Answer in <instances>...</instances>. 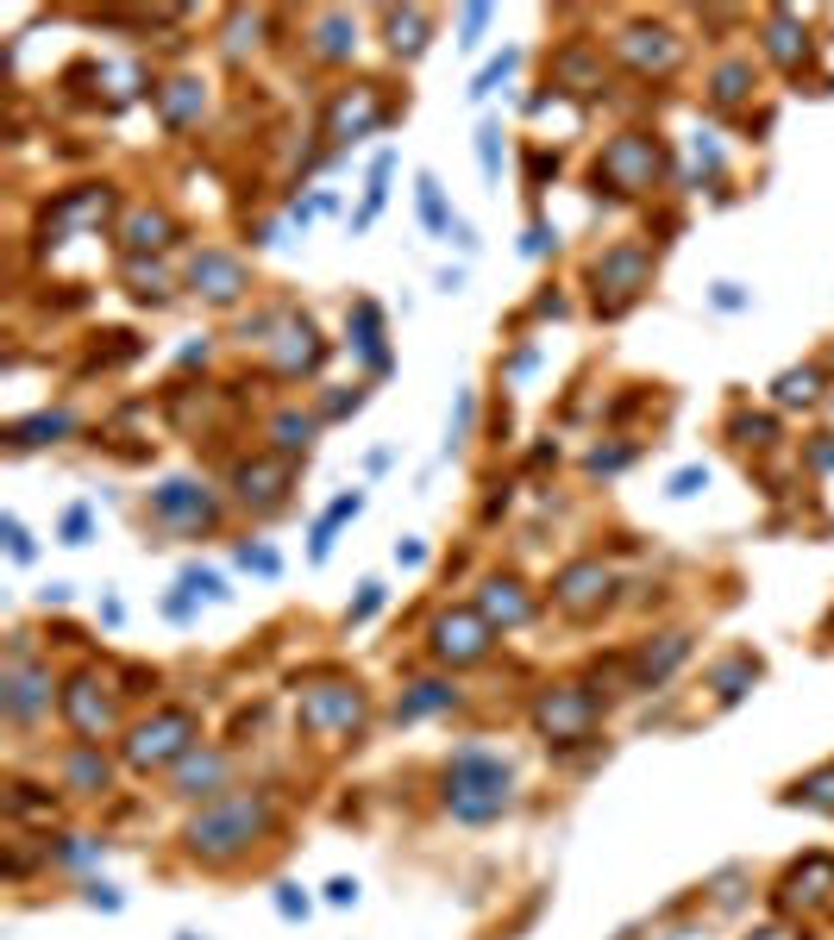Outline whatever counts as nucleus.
<instances>
[{
    "mask_svg": "<svg viewBox=\"0 0 834 940\" xmlns=\"http://www.w3.org/2000/svg\"><path fill=\"white\" fill-rule=\"evenodd\" d=\"M358 508H365V496L351 489V496H339V501L327 508V515L314 520V558H327V552H332V534H339V520H351Z\"/></svg>",
    "mask_w": 834,
    "mask_h": 940,
    "instance_id": "bb28decb",
    "label": "nucleus"
},
{
    "mask_svg": "<svg viewBox=\"0 0 834 940\" xmlns=\"http://www.w3.org/2000/svg\"><path fill=\"white\" fill-rule=\"evenodd\" d=\"M377 609H383V583H365V595L351 602V614H346V621H370Z\"/></svg>",
    "mask_w": 834,
    "mask_h": 940,
    "instance_id": "a19ab883",
    "label": "nucleus"
},
{
    "mask_svg": "<svg viewBox=\"0 0 834 940\" xmlns=\"http://www.w3.org/2000/svg\"><path fill=\"white\" fill-rule=\"evenodd\" d=\"M194 107H201V88H194V82H170V95H163V119H170V126H182Z\"/></svg>",
    "mask_w": 834,
    "mask_h": 940,
    "instance_id": "2f4dec72",
    "label": "nucleus"
},
{
    "mask_svg": "<svg viewBox=\"0 0 834 940\" xmlns=\"http://www.w3.org/2000/svg\"><path fill=\"white\" fill-rule=\"evenodd\" d=\"M684 658H690V634H659V646H646L641 665H634V690H653L665 677L678 672Z\"/></svg>",
    "mask_w": 834,
    "mask_h": 940,
    "instance_id": "dca6fc26",
    "label": "nucleus"
},
{
    "mask_svg": "<svg viewBox=\"0 0 834 940\" xmlns=\"http://www.w3.org/2000/svg\"><path fill=\"white\" fill-rule=\"evenodd\" d=\"M753 940H803V934H791V928H759Z\"/></svg>",
    "mask_w": 834,
    "mask_h": 940,
    "instance_id": "603ef678",
    "label": "nucleus"
},
{
    "mask_svg": "<svg viewBox=\"0 0 834 940\" xmlns=\"http://www.w3.org/2000/svg\"><path fill=\"white\" fill-rule=\"evenodd\" d=\"M63 546H88V508H70V515H63Z\"/></svg>",
    "mask_w": 834,
    "mask_h": 940,
    "instance_id": "ea45409f",
    "label": "nucleus"
},
{
    "mask_svg": "<svg viewBox=\"0 0 834 940\" xmlns=\"http://www.w3.org/2000/svg\"><path fill=\"white\" fill-rule=\"evenodd\" d=\"M458 703V690H452L446 677H421V684H408V696L395 703V721H427V715L452 709Z\"/></svg>",
    "mask_w": 834,
    "mask_h": 940,
    "instance_id": "6ab92c4d",
    "label": "nucleus"
},
{
    "mask_svg": "<svg viewBox=\"0 0 834 940\" xmlns=\"http://www.w3.org/2000/svg\"><path fill=\"white\" fill-rule=\"evenodd\" d=\"M489 634H496V627H489L477 609H452V614L433 621V658H440V665H477V658L489 653Z\"/></svg>",
    "mask_w": 834,
    "mask_h": 940,
    "instance_id": "423d86ee",
    "label": "nucleus"
},
{
    "mask_svg": "<svg viewBox=\"0 0 834 940\" xmlns=\"http://www.w3.org/2000/svg\"><path fill=\"white\" fill-rule=\"evenodd\" d=\"M508 70H515V51H503V57H496V63H489V70H484V76H477V88H471V95H477V101H484V95H489V88H496V82H503V76H508Z\"/></svg>",
    "mask_w": 834,
    "mask_h": 940,
    "instance_id": "4c0bfd02",
    "label": "nucleus"
},
{
    "mask_svg": "<svg viewBox=\"0 0 834 940\" xmlns=\"http://www.w3.org/2000/svg\"><path fill=\"white\" fill-rule=\"evenodd\" d=\"M534 728H540L546 740H583V728H590V696H583L578 684L546 690L540 703H534Z\"/></svg>",
    "mask_w": 834,
    "mask_h": 940,
    "instance_id": "6e6552de",
    "label": "nucleus"
},
{
    "mask_svg": "<svg viewBox=\"0 0 834 940\" xmlns=\"http://www.w3.org/2000/svg\"><path fill=\"white\" fill-rule=\"evenodd\" d=\"M276 909H283L289 921H302V916H308V897H302L295 884H276Z\"/></svg>",
    "mask_w": 834,
    "mask_h": 940,
    "instance_id": "58836bf2",
    "label": "nucleus"
},
{
    "mask_svg": "<svg viewBox=\"0 0 834 940\" xmlns=\"http://www.w3.org/2000/svg\"><path fill=\"white\" fill-rule=\"evenodd\" d=\"M176 940H201V934H176Z\"/></svg>",
    "mask_w": 834,
    "mask_h": 940,
    "instance_id": "864d4df0",
    "label": "nucleus"
},
{
    "mask_svg": "<svg viewBox=\"0 0 834 940\" xmlns=\"http://www.w3.org/2000/svg\"><path fill=\"white\" fill-rule=\"evenodd\" d=\"M477 614H484L489 627H521L534 609H527V595H521V583H515V577H489L484 595H477Z\"/></svg>",
    "mask_w": 834,
    "mask_h": 940,
    "instance_id": "2eb2a0df",
    "label": "nucleus"
},
{
    "mask_svg": "<svg viewBox=\"0 0 834 940\" xmlns=\"http://www.w3.org/2000/svg\"><path fill=\"white\" fill-rule=\"evenodd\" d=\"M44 703H51V672H44V665H32V658H25V646H13V658H7V677H0V709H7V721H32Z\"/></svg>",
    "mask_w": 834,
    "mask_h": 940,
    "instance_id": "0eeeda50",
    "label": "nucleus"
},
{
    "mask_svg": "<svg viewBox=\"0 0 834 940\" xmlns=\"http://www.w3.org/2000/svg\"><path fill=\"white\" fill-rule=\"evenodd\" d=\"M220 784H226V759L220 752H189L176 765V796H214Z\"/></svg>",
    "mask_w": 834,
    "mask_h": 940,
    "instance_id": "a211bd4d",
    "label": "nucleus"
},
{
    "mask_svg": "<svg viewBox=\"0 0 834 940\" xmlns=\"http://www.w3.org/2000/svg\"><path fill=\"white\" fill-rule=\"evenodd\" d=\"M791 803H810V809H834V765H822L815 778H803V784L791 790Z\"/></svg>",
    "mask_w": 834,
    "mask_h": 940,
    "instance_id": "c756f323",
    "label": "nucleus"
},
{
    "mask_svg": "<svg viewBox=\"0 0 834 940\" xmlns=\"http://www.w3.org/2000/svg\"><path fill=\"white\" fill-rule=\"evenodd\" d=\"M659 145L653 138H615L609 151H602V163H597V189L609 182V189H621V194H641V189H653L659 182Z\"/></svg>",
    "mask_w": 834,
    "mask_h": 940,
    "instance_id": "39448f33",
    "label": "nucleus"
},
{
    "mask_svg": "<svg viewBox=\"0 0 834 940\" xmlns=\"http://www.w3.org/2000/svg\"><path fill=\"white\" fill-rule=\"evenodd\" d=\"M283 339H289V346H283V377H295V370H314V365H320V339H314L308 320H302V327H289Z\"/></svg>",
    "mask_w": 834,
    "mask_h": 940,
    "instance_id": "a878e982",
    "label": "nucleus"
},
{
    "mask_svg": "<svg viewBox=\"0 0 834 940\" xmlns=\"http://www.w3.org/2000/svg\"><path fill=\"white\" fill-rule=\"evenodd\" d=\"M753 677H759V665H753V658H728V665L716 672V690H721V703H735V696L747 690Z\"/></svg>",
    "mask_w": 834,
    "mask_h": 940,
    "instance_id": "7c9ffc66",
    "label": "nucleus"
},
{
    "mask_svg": "<svg viewBox=\"0 0 834 940\" xmlns=\"http://www.w3.org/2000/svg\"><path fill=\"white\" fill-rule=\"evenodd\" d=\"M271 822H276L271 796H264V790H239V796H226V803L201 809V815L182 827V841H189L194 859L226 865V859H239V853H252V846L271 834Z\"/></svg>",
    "mask_w": 834,
    "mask_h": 940,
    "instance_id": "f257e3e1",
    "label": "nucleus"
},
{
    "mask_svg": "<svg viewBox=\"0 0 834 940\" xmlns=\"http://www.w3.org/2000/svg\"><path fill=\"white\" fill-rule=\"evenodd\" d=\"M239 564H252V571L276 577V552H271V546H239Z\"/></svg>",
    "mask_w": 834,
    "mask_h": 940,
    "instance_id": "79ce46f5",
    "label": "nucleus"
},
{
    "mask_svg": "<svg viewBox=\"0 0 834 940\" xmlns=\"http://www.w3.org/2000/svg\"><path fill=\"white\" fill-rule=\"evenodd\" d=\"M320 51H327V57H346V20L320 25Z\"/></svg>",
    "mask_w": 834,
    "mask_h": 940,
    "instance_id": "37998d69",
    "label": "nucleus"
},
{
    "mask_svg": "<svg viewBox=\"0 0 834 940\" xmlns=\"http://www.w3.org/2000/svg\"><path fill=\"white\" fill-rule=\"evenodd\" d=\"M327 902H358V884H351V878H332V884H327Z\"/></svg>",
    "mask_w": 834,
    "mask_h": 940,
    "instance_id": "09e8293b",
    "label": "nucleus"
},
{
    "mask_svg": "<svg viewBox=\"0 0 834 940\" xmlns=\"http://www.w3.org/2000/svg\"><path fill=\"white\" fill-rule=\"evenodd\" d=\"M351 332H358L351 346H358V351L370 358V370H389V351H383V314H377V302H358V307H351Z\"/></svg>",
    "mask_w": 834,
    "mask_h": 940,
    "instance_id": "412c9836",
    "label": "nucleus"
},
{
    "mask_svg": "<svg viewBox=\"0 0 834 940\" xmlns=\"http://www.w3.org/2000/svg\"><path fill=\"white\" fill-rule=\"evenodd\" d=\"M703 483H709V471H678V477H672V496H697Z\"/></svg>",
    "mask_w": 834,
    "mask_h": 940,
    "instance_id": "49530a36",
    "label": "nucleus"
},
{
    "mask_svg": "<svg viewBox=\"0 0 834 940\" xmlns=\"http://www.w3.org/2000/svg\"><path fill=\"white\" fill-rule=\"evenodd\" d=\"M7 546H13V558H20V564L32 558V539H25V527H20V520H7Z\"/></svg>",
    "mask_w": 834,
    "mask_h": 940,
    "instance_id": "de8ad7c7",
    "label": "nucleus"
},
{
    "mask_svg": "<svg viewBox=\"0 0 834 940\" xmlns=\"http://www.w3.org/2000/svg\"><path fill=\"white\" fill-rule=\"evenodd\" d=\"M63 433H76V421H70V414H32V421H20L7 440H13V445H57Z\"/></svg>",
    "mask_w": 834,
    "mask_h": 940,
    "instance_id": "b1692460",
    "label": "nucleus"
},
{
    "mask_svg": "<svg viewBox=\"0 0 834 940\" xmlns=\"http://www.w3.org/2000/svg\"><path fill=\"white\" fill-rule=\"evenodd\" d=\"M740 445H772V421H735Z\"/></svg>",
    "mask_w": 834,
    "mask_h": 940,
    "instance_id": "a18cd8bd",
    "label": "nucleus"
},
{
    "mask_svg": "<svg viewBox=\"0 0 834 940\" xmlns=\"http://www.w3.org/2000/svg\"><path fill=\"white\" fill-rule=\"evenodd\" d=\"M283 483H289V464H239V501L252 508H276Z\"/></svg>",
    "mask_w": 834,
    "mask_h": 940,
    "instance_id": "aec40b11",
    "label": "nucleus"
},
{
    "mask_svg": "<svg viewBox=\"0 0 834 940\" xmlns=\"http://www.w3.org/2000/svg\"><path fill=\"white\" fill-rule=\"evenodd\" d=\"M151 515L170 520V527H189V534H201V527H214V496L201 489V483H163L151 496Z\"/></svg>",
    "mask_w": 834,
    "mask_h": 940,
    "instance_id": "9d476101",
    "label": "nucleus"
},
{
    "mask_svg": "<svg viewBox=\"0 0 834 940\" xmlns=\"http://www.w3.org/2000/svg\"><path fill=\"white\" fill-rule=\"evenodd\" d=\"M182 595H208V602H226V583L214 571H182Z\"/></svg>",
    "mask_w": 834,
    "mask_h": 940,
    "instance_id": "c9c22d12",
    "label": "nucleus"
},
{
    "mask_svg": "<svg viewBox=\"0 0 834 940\" xmlns=\"http://www.w3.org/2000/svg\"><path fill=\"white\" fill-rule=\"evenodd\" d=\"M88 902H101V909H119V890H114V884H88Z\"/></svg>",
    "mask_w": 834,
    "mask_h": 940,
    "instance_id": "8fccbe9b",
    "label": "nucleus"
},
{
    "mask_svg": "<svg viewBox=\"0 0 834 940\" xmlns=\"http://www.w3.org/2000/svg\"><path fill=\"white\" fill-rule=\"evenodd\" d=\"M641 283H646V251H634V245H615V251L597 264V295H602V288H615V307L634 302V295H641Z\"/></svg>",
    "mask_w": 834,
    "mask_h": 940,
    "instance_id": "4468645a",
    "label": "nucleus"
},
{
    "mask_svg": "<svg viewBox=\"0 0 834 940\" xmlns=\"http://www.w3.org/2000/svg\"><path fill=\"white\" fill-rule=\"evenodd\" d=\"M834 897V859L828 853H810L803 865H791L784 872V884H778V909H815V902Z\"/></svg>",
    "mask_w": 834,
    "mask_h": 940,
    "instance_id": "f8f14e48",
    "label": "nucleus"
},
{
    "mask_svg": "<svg viewBox=\"0 0 834 940\" xmlns=\"http://www.w3.org/2000/svg\"><path fill=\"white\" fill-rule=\"evenodd\" d=\"M126 276H133V295H145V302H163V276H157V270L133 264Z\"/></svg>",
    "mask_w": 834,
    "mask_h": 940,
    "instance_id": "e433bc0d",
    "label": "nucleus"
},
{
    "mask_svg": "<svg viewBox=\"0 0 834 940\" xmlns=\"http://www.w3.org/2000/svg\"><path fill=\"white\" fill-rule=\"evenodd\" d=\"M421 32H427V13H414V7H408V13H389V51H395V57H421Z\"/></svg>",
    "mask_w": 834,
    "mask_h": 940,
    "instance_id": "393cba45",
    "label": "nucleus"
},
{
    "mask_svg": "<svg viewBox=\"0 0 834 940\" xmlns=\"http://www.w3.org/2000/svg\"><path fill=\"white\" fill-rule=\"evenodd\" d=\"M421 220H427L433 232H452L446 226V201H440V182H433V176H421Z\"/></svg>",
    "mask_w": 834,
    "mask_h": 940,
    "instance_id": "72a5a7b5",
    "label": "nucleus"
},
{
    "mask_svg": "<svg viewBox=\"0 0 834 940\" xmlns=\"http://www.w3.org/2000/svg\"><path fill=\"white\" fill-rule=\"evenodd\" d=\"M440 803L458 815V822H496L508 803H515V771L484 747H458L446 765V784H440Z\"/></svg>",
    "mask_w": 834,
    "mask_h": 940,
    "instance_id": "f03ea898",
    "label": "nucleus"
},
{
    "mask_svg": "<svg viewBox=\"0 0 834 940\" xmlns=\"http://www.w3.org/2000/svg\"><path fill=\"white\" fill-rule=\"evenodd\" d=\"M609 564H597V558H578V564H564L559 571V583H552V595H559V609H571V614H590V609H602L609 602Z\"/></svg>",
    "mask_w": 834,
    "mask_h": 940,
    "instance_id": "9b49d317",
    "label": "nucleus"
},
{
    "mask_svg": "<svg viewBox=\"0 0 834 940\" xmlns=\"http://www.w3.org/2000/svg\"><path fill=\"white\" fill-rule=\"evenodd\" d=\"M621 464H627V452H597V458H590V471H621Z\"/></svg>",
    "mask_w": 834,
    "mask_h": 940,
    "instance_id": "3c124183",
    "label": "nucleus"
},
{
    "mask_svg": "<svg viewBox=\"0 0 834 940\" xmlns=\"http://www.w3.org/2000/svg\"><path fill=\"white\" fill-rule=\"evenodd\" d=\"M496 138H503L496 126H484V133H477V157H484V176H489V182H496Z\"/></svg>",
    "mask_w": 834,
    "mask_h": 940,
    "instance_id": "c03bdc74",
    "label": "nucleus"
},
{
    "mask_svg": "<svg viewBox=\"0 0 834 940\" xmlns=\"http://www.w3.org/2000/svg\"><path fill=\"white\" fill-rule=\"evenodd\" d=\"M766 39H772V57H778V63H796V57H803V44H796V25L784 20V13L766 25Z\"/></svg>",
    "mask_w": 834,
    "mask_h": 940,
    "instance_id": "473e14b6",
    "label": "nucleus"
},
{
    "mask_svg": "<svg viewBox=\"0 0 834 940\" xmlns=\"http://www.w3.org/2000/svg\"><path fill=\"white\" fill-rule=\"evenodd\" d=\"M189 283H194V295H208V302H239L245 295V264L239 257H226V251H201L189 264Z\"/></svg>",
    "mask_w": 834,
    "mask_h": 940,
    "instance_id": "ddd939ff",
    "label": "nucleus"
},
{
    "mask_svg": "<svg viewBox=\"0 0 834 940\" xmlns=\"http://www.w3.org/2000/svg\"><path fill=\"white\" fill-rule=\"evenodd\" d=\"M747 82H753V70H747V63H728V70L716 76V101H721V107L740 101V95H747Z\"/></svg>",
    "mask_w": 834,
    "mask_h": 940,
    "instance_id": "f704fd0d",
    "label": "nucleus"
},
{
    "mask_svg": "<svg viewBox=\"0 0 834 940\" xmlns=\"http://www.w3.org/2000/svg\"><path fill=\"white\" fill-rule=\"evenodd\" d=\"M194 715L189 709H157L151 721H138L126 733V765L133 771H157V765H182L194 752Z\"/></svg>",
    "mask_w": 834,
    "mask_h": 940,
    "instance_id": "7ed1b4c3",
    "label": "nucleus"
},
{
    "mask_svg": "<svg viewBox=\"0 0 834 940\" xmlns=\"http://www.w3.org/2000/svg\"><path fill=\"white\" fill-rule=\"evenodd\" d=\"M271 440H276V452H308V445H314V421H308V414H276Z\"/></svg>",
    "mask_w": 834,
    "mask_h": 940,
    "instance_id": "cd10ccee",
    "label": "nucleus"
},
{
    "mask_svg": "<svg viewBox=\"0 0 834 940\" xmlns=\"http://www.w3.org/2000/svg\"><path fill=\"white\" fill-rule=\"evenodd\" d=\"M63 784L76 790V796H95V790L107 784V759H101V752L82 740V747L70 752V765H63Z\"/></svg>",
    "mask_w": 834,
    "mask_h": 940,
    "instance_id": "4be33fe9",
    "label": "nucleus"
},
{
    "mask_svg": "<svg viewBox=\"0 0 834 940\" xmlns=\"http://www.w3.org/2000/svg\"><path fill=\"white\" fill-rule=\"evenodd\" d=\"M170 239H176L170 213H133V220H126V245L133 251H163Z\"/></svg>",
    "mask_w": 834,
    "mask_h": 940,
    "instance_id": "5701e85b",
    "label": "nucleus"
},
{
    "mask_svg": "<svg viewBox=\"0 0 834 940\" xmlns=\"http://www.w3.org/2000/svg\"><path fill=\"white\" fill-rule=\"evenodd\" d=\"M63 715H70V728L82 733V740H101V733L114 728V696H107V684H101L95 672H82L70 690H63Z\"/></svg>",
    "mask_w": 834,
    "mask_h": 940,
    "instance_id": "1a4fd4ad",
    "label": "nucleus"
},
{
    "mask_svg": "<svg viewBox=\"0 0 834 940\" xmlns=\"http://www.w3.org/2000/svg\"><path fill=\"white\" fill-rule=\"evenodd\" d=\"M621 51L634 57V70H672L678 63V44H672V32H646V25H634V32H621Z\"/></svg>",
    "mask_w": 834,
    "mask_h": 940,
    "instance_id": "f3484780",
    "label": "nucleus"
},
{
    "mask_svg": "<svg viewBox=\"0 0 834 940\" xmlns=\"http://www.w3.org/2000/svg\"><path fill=\"white\" fill-rule=\"evenodd\" d=\"M815 389H822V377H815V370H784V377H778V402L784 408H810L815 402Z\"/></svg>",
    "mask_w": 834,
    "mask_h": 940,
    "instance_id": "c85d7f7f",
    "label": "nucleus"
},
{
    "mask_svg": "<svg viewBox=\"0 0 834 940\" xmlns=\"http://www.w3.org/2000/svg\"><path fill=\"white\" fill-rule=\"evenodd\" d=\"M295 715L308 733H358L365 728V696H358V684H302Z\"/></svg>",
    "mask_w": 834,
    "mask_h": 940,
    "instance_id": "20e7f679",
    "label": "nucleus"
}]
</instances>
